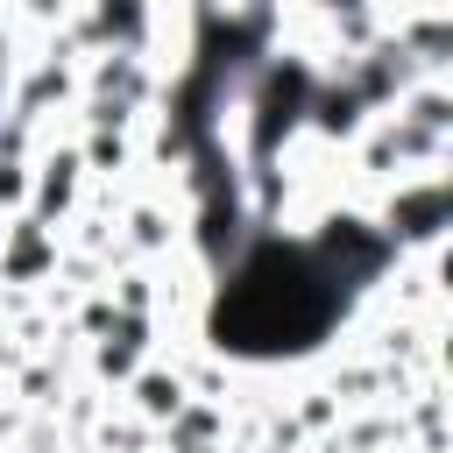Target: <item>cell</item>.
<instances>
[{
    "mask_svg": "<svg viewBox=\"0 0 453 453\" xmlns=\"http://www.w3.org/2000/svg\"><path fill=\"white\" fill-rule=\"evenodd\" d=\"M347 304V269L340 248H262L219 297L212 333L241 354H276V347H311L333 311Z\"/></svg>",
    "mask_w": 453,
    "mask_h": 453,
    "instance_id": "cell-1",
    "label": "cell"
}]
</instances>
